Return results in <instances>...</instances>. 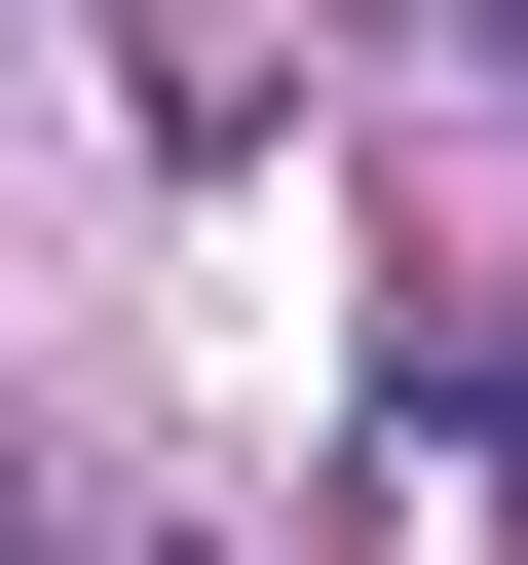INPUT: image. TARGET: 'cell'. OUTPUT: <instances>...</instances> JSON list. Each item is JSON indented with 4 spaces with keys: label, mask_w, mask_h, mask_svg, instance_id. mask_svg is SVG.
I'll return each mask as SVG.
<instances>
[{
    "label": "cell",
    "mask_w": 528,
    "mask_h": 565,
    "mask_svg": "<svg viewBox=\"0 0 528 565\" xmlns=\"http://www.w3.org/2000/svg\"><path fill=\"white\" fill-rule=\"evenodd\" d=\"M490 39H528V0H490Z\"/></svg>",
    "instance_id": "6da1fadb"
}]
</instances>
